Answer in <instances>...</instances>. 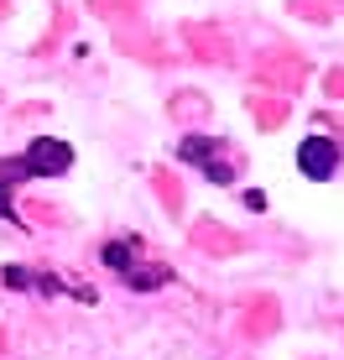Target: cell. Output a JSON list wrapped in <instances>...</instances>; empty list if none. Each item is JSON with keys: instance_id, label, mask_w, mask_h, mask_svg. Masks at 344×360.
Returning <instances> with one entry per match:
<instances>
[{"instance_id": "6da1fadb", "label": "cell", "mask_w": 344, "mask_h": 360, "mask_svg": "<svg viewBox=\"0 0 344 360\" xmlns=\"http://www.w3.org/2000/svg\"><path fill=\"white\" fill-rule=\"evenodd\" d=\"M73 167V146L58 141V136H37L21 157H0V219H16L11 209V188L27 178H63Z\"/></svg>"}, {"instance_id": "7a4b0ae2", "label": "cell", "mask_w": 344, "mask_h": 360, "mask_svg": "<svg viewBox=\"0 0 344 360\" xmlns=\"http://www.w3.org/2000/svg\"><path fill=\"white\" fill-rule=\"evenodd\" d=\"M100 262L115 271L126 288H136V292H152V288H162V282H172V271H167L162 262H141V240H136V235L105 240V245H100Z\"/></svg>"}, {"instance_id": "3957f363", "label": "cell", "mask_w": 344, "mask_h": 360, "mask_svg": "<svg viewBox=\"0 0 344 360\" xmlns=\"http://www.w3.org/2000/svg\"><path fill=\"white\" fill-rule=\"evenodd\" d=\"M178 152H183V162L199 167L209 183H235V167L225 162V141H214V136H188Z\"/></svg>"}, {"instance_id": "277c9868", "label": "cell", "mask_w": 344, "mask_h": 360, "mask_svg": "<svg viewBox=\"0 0 344 360\" xmlns=\"http://www.w3.org/2000/svg\"><path fill=\"white\" fill-rule=\"evenodd\" d=\"M298 167H303V178H313V183L334 178L339 172V146L329 141V136H308V141L298 146Z\"/></svg>"}, {"instance_id": "5b68a950", "label": "cell", "mask_w": 344, "mask_h": 360, "mask_svg": "<svg viewBox=\"0 0 344 360\" xmlns=\"http://www.w3.org/2000/svg\"><path fill=\"white\" fill-rule=\"evenodd\" d=\"M6 282H11V288H32V271H21V266H6Z\"/></svg>"}]
</instances>
